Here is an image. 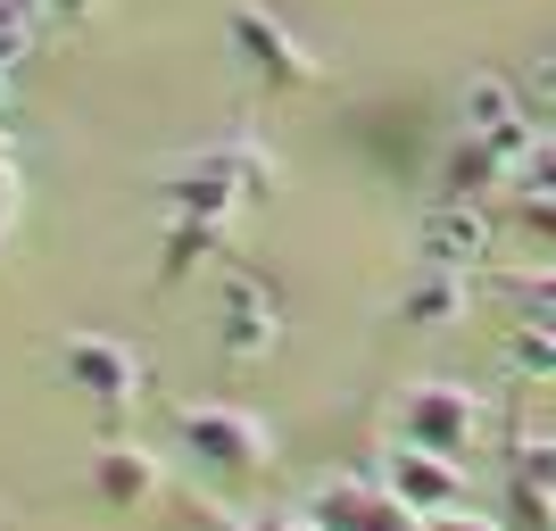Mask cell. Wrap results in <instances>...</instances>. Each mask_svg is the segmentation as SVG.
<instances>
[{
    "label": "cell",
    "instance_id": "cell-25",
    "mask_svg": "<svg viewBox=\"0 0 556 531\" xmlns=\"http://www.w3.org/2000/svg\"><path fill=\"white\" fill-rule=\"evenodd\" d=\"M50 9H59V17H92L100 0H50Z\"/></svg>",
    "mask_w": 556,
    "mask_h": 531
},
{
    "label": "cell",
    "instance_id": "cell-26",
    "mask_svg": "<svg viewBox=\"0 0 556 531\" xmlns=\"http://www.w3.org/2000/svg\"><path fill=\"white\" fill-rule=\"evenodd\" d=\"M266 531H316V523H307V515H282V523H266Z\"/></svg>",
    "mask_w": 556,
    "mask_h": 531
},
{
    "label": "cell",
    "instance_id": "cell-24",
    "mask_svg": "<svg viewBox=\"0 0 556 531\" xmlns=\"http://www.w3.org/2000/svg\"><path fill=\"white\" fill-rule=\"evenodd\" d=\"M34 9H50V0H0V25H34Z\"/></svg>",
    "mask_w": 556,
    "mask_h": 531
},
{
    "label": "cell",
    "instance_id": "cell-4",
    "mask_svg": "<svg viewBox=\"0 0 556 531\" xmlns=\"http://www.w3.org/2000/svg\"><path fill=\"white\" fill-rule=\"evenodd\" d=\"M225 34H232V59H241L266 92H307V84H316V50H307L282 17H266V9L241 0V9L225 17Z\"/></svg>",
    "mask_w": 556,
    "mask_h": 531
},
{
    "label": "cell",
    "instance_id": "cell-11",
    "mask_svg": "<svg viewBox=\"0 0 556 531\" xmlns=\"http://www.w3.org/2000/svg\"><path fill=\"white\" fill-rule=\"evenodd\" d=\"M225 250H232V225H208V216H166V241H159V291L191 282L200 266H216Z\"/></svg>",
    "mask_w": 556,
    "mask_h": 531
},
{
    "label": "cell",
    "instance_id": "cell-22",
    "mask_svg": "<svg viewBox=\"0 0 556 531\" xmlns=\"http://www.w3.org/2000/svg\"><path fill=\"white\" fill-rule=\"evenodd\" d=\"M25 50H34V25H0V84L25 67Z\"/></svg>",
    "mask_w": 556,
    "mask_h": 531
},
{
    "label": "cell",
    "instance_id": "cell-1",
    "mask_svg": "<svg viewBox=\"0 0 556 531\" xmlns=\"http://www.w3.org/2000/svg\"><path fill=\"white\" fill-rule=\"evenodd\" d=\"M175 440H184V457L208 465V473H266V465H275V432H266L250 407H225V399L175 407Z\"/></svg>",
    "mask_w": 556,
    "mask_h": 531
},
{
    "label": "cell",
    "instance_id": "cell-15",
    "mask_svg": "<svg viewBox=\"0 0 556 531\" xmlns=\"http://www.w3.org/2000/svg\"><path fill=\"white\" fill-rule=\"evenodd\" d=\"M498 366L523 374V382H556V324H515L507 341H498Z\"/></svg>",
    "mask_w": 556,
    "mask_h": 531
},
{
    "label": "cell",
    "instance_id": "cell-14",
    "mask_svg": "<svg viewBox=\"0 0 556 531\" xmlns=\"http://www.w3.org/2000/svg\"><path fill=\"white\" fill-rule=\"evenodd\" d=\"M515 116H523V84H507V75H465L457 84V134H498Z\"/></svg>",
    "mask_w": 556,
    "mask_h": 531
},
{
    "label": "cell",
    "instance_id": "cell-8",
    "mask_svg": "<svg viewBox=\"0 0 556 531\" xmlns=\"http://www.w3.org/2000/svg\"><path fill=\"white\" fill-rule=\"evenodd\" d=\"M241 208H250V191L232 184L208 150H191V159L166 166V216H208V225H232Z\"/></svg>",
    "mask_w": 556,
    "mask_h": 531
},
{
    "label": "cell",
    "instance_id": "cell-6",
    "mask_svg": "<svg viewBox=\"0 0 556 531\" xmlns=\"http://www.w3.org/2000/svg\"><path fill=\"white\" fill-rule=\"evenodd\" d=\"M216 332H225V366H266L282 341V300L266 275H225V316H216Z\"/></svg>",
    "mask_w": 556,
    "mask_h": 531
},
{
    "label": "cell",
    "instance_id": "cell-20",
    "mask_svg": "<svg viewBox=\"0 0 556 531\" xmlns=\"http://www.w3.org/2000/svg\"><path fill=\"white\" fill-rule=\"evenodd\" d=\"M515 184H523V191H556V134H532V150H523V166H515Z\"/></svg>",
    "mask_w": 556,
    "mask_h": 531
},
{
    "label": "cell",
    "instance_id": "cell-17",
    "mask_svg": "<svg viewBox=\"0 0 556 531\" xmlns=\"http://www.w3.org/2000/svg\"><path fill=\"white\" fill-rule=\"evenodd\" d=\"M507 465H515V482H523V490L556 498V432H523V440L507 448Z\"/></svg>",
    "mask_w": 556,
    "mask_h": 531
},
{
    "label": "cell",
    "instance_id": "cell-18",
    "mask_svg": "<svg viewBox=\"0 0 556 531\" xmlns=\"http://www.w3.org/2000/svg\"><path fill=\"white\" fill-rule=\"evenodd\" d=\"M507 225L532 232L540 250H556V191H523V184H515L507 191Z\"/></svg>",
    "mask_w": 556,
    "mask_h": 531
},
{
    "label": "cell",
    "instance_id": "cell-3",
    "mask_svg": "<svg viewBox=\"0 0 556 531\" xmlns=\"http://www.w3.org/2000/svg\"><path fill=\"white\" fill-rule=\"evenodd\" d=\"M482 423H490V407H482V391H465V382H407V391H399V440H416V448L473 457Z\"/></svg>",
    "mask_w": 556,
    "mask_h": 531
},
{
    "label": "cell",
    "instance_id": "cell-2",
    "mask_svg": "<svg viewBox=\"0 0 556 531\" xmlns=\"http://www.w3.org/2000/svg\"><path fill=\"white\" fill-rule=\"evenodd\" d=\"M59 382H67L75 399H92L100 416H125V407H141V391H150V366H141L125 341H109V332H67V341H59Z\"/></svg>",
    "mask_w": 556,
    "mask_h": 531
},
{
    "label": "cell",
    "instance_id": "cell-23",
    "mask_svg": "<svg viewBox=\"0 0 556 531\" xmlns=\"http://www.w3.org/2000/svg\"><path fill=\"white\" fill-rule=\"evenodd\" d=\"M9 225H17V166H0V241H9Z\"/></svg>",
    "mask_w": 556,
    "mask_h": 531
},
{
    "label": "cell",
    "instance_id": "cell-21",
    "mask_svg": "<svg viewBox=\"0 0 556 531\" xmlns=\"http://www.w3.org/2000/svg\"><path fill=\"white\" fill-rule=\"evenodd\" d=\"M515 84H523V109H548V116H556V50H540Z\"/></svg>",
    "mask_w": 556,
    "mask_h": 531
},
{
    "label": "cell",
    "instance_id": "cell-19",
    "mask_svg": "<svg viewBox=\"0 0 556 531\" xmlns=\"http://www.w3.org/2000/svg\"><path fill=\"white\" fill-rule=\"evenodd\" d=\"M498 291H507L515 307H532L540 324H556V266H540V275H498Z\"/></svg>",
    "mask_w": 556,
    "mask_h": 531
},
{
    "label": "cell",
    "instance_id": "cell-5",
    "mask_svg": "<svg viewBox=\"0 0 556 531\" xmlns=\"http://www.w3.org/2000/svg\"><path fill=\"white\" fill-rule=\"evenodd\" d=\"M490 241H498V216L490 200H424L416 216V266H448V275H473L490 266Z\"/></svg>",
    "mask_w": 556,
    "mask_h": 531
},
{
    "label": "cell",
    "instance_id": "cell-9",
    "mask_svg": "<svg viewBox=\"0 0 556 531\" xmlns=\"http://www.w3.org/2000/svg\"><path fill=\"white\" fill-rule=\"evenodd\" d=\"M92 490L109 507H150L166 490V465L150 457V448H134V440H100L92 448Z\"/></svg>",
    "mask_w": 556,
    "mask_h": 531
},
{
    "label": "cell",
    "instance_id": "cell-28",
    "mask_svg": "<svg viewBox=\"0 0 556 531\" xmlns=\"http://www.w3.org/2000/svg\"><path fill=\"white\" fill-rule=\"evenodd\" d=\"M232 531H266V523H232Z\"/></svg>",
    "mask_w": 556,
    "mask_h": 531
},
{
    "label": "cell",
    "instance_id": "cell-10",
    "mask_svg": "<svg viewBox=\"0 0 556 531\" xmlns=\"http://www.w3.org/2000/svg\"><path fill=\"white\" fill-rule=\"evenodd\" d=\"M441 191H448V200H507V191H515V166L498 159L482 134H457L441 150Z\"/></svg>",
    "mask_w": 556,
    "mask_h": 531
},
{
    "label": "cell",
    "instance_id": "cell-27",
    "mask_svg": "<svg viewBox=\"0 0 556 531\" xmlns=\"http://www.w3.org/2000/svg\"><path fill=\"white\" fill-rule=\"evenodd\" d=\"M0 166H9V134H0Z\"/></svg>",
    "mask_w": 556,
    "mask_h": 531
},
{
    "label": "cell",
    "instance_id": "cell-7",
    "mask_svg": "<svg viewBox=\"0 0 556 531\" xmlns=\"http://www.w3.org/2000/svg\"><path fill=\"white\" fill-rule=\"evenodd\" d=\"M382 482H391V498H407L416 515H448V507L465 498V457L416 448V440H391V457H382Z\"/></svg>",
    "mask_w": 556,
    "mask_h": 531
},
{
    "label": "cell",
    "instance_id": "cell-16",
    "mask_svg": "<svg viewBox=\"0 0 556 531\" xmlns=\"http://www.w3.org/2000/svg\"><path fill=\"white\" fill-rule=\"evenodd\" d=\"M208 159L225 166V175H232V184H241V191H250V200H266V191L282 184L275 150H266V141H250V134H241V141H208Z\"/></svg>",
    "mask_w": 556,
    "mask_h": 531
},
{
    "label": "cell",
    "instance_id": "cell-13",
    "mask_svg": "<svg viewBox=\"0 0 556 531\" xmlns=\"http://www.w3.org/2000/svg\"><path fill=\"white\" fill-rule=\"evenodd\" d=\"M457 316H465V275H448V266H416V282L399 291V324L432 332V324H457Z\"/></svg>",
    "mask_w": 556,
    "mask_h": 531
},
{
    "label": "cell",
    "instance_id": "cell-12",
    "mask_svg": "<svg viewBox=\"0 0 556 531\" xmlns=\"http://www.w3.org/2000/svg\"><path fill=\"white\" fill-rule=\"evenodd\" d=\"M374 507H382V473H332V482H316V498H307V523L316 531H366Z\"/></svg>",
    "mask_w": 556,
    "mask_h": 531
}]
</instances>
